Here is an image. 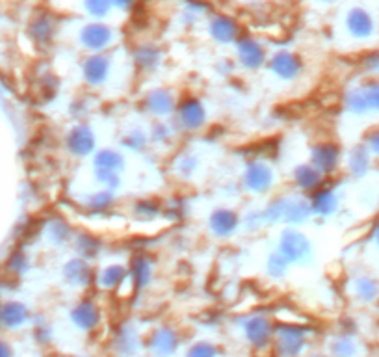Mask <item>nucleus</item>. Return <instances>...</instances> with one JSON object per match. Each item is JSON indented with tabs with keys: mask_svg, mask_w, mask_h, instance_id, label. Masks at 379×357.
I'll return each instance as SVG.
<instances>
[{
	"mask_svg": "<svg viewBox=\"0 0 379 357\" xmlns=\"http://www.w3.org/2000/svg\"><path fill=\"white\" fill-rule=\"evenodd\" d=\"M73 40L84 54H95V52L116 51L121 36L110 20L84 19L75 26Z\"/></svg>",
	"mask_w": 379,
	"mask_h": 357,
	"instance_id": "1",
	"label": "nucleus"
},
{
	"mask_svg": "<svg viewBox=\"0 0 379 357\" xmlns=\"http://www.w3.org/2000/svg\"><path fill=\"white\" fill-rule=\"evenodd\" d=\"M118 54L116 51L84 54L78 63V75L84 86L93 92H101L112 86L113 78L118 77Z\"/></svg>",
	"mask_w": 379,
	"mask_h": 357,
	"instance_id": "2",
	"label": "nucleus"
},
{
	"mask_svg": "<svg viewBox=\"0 0 379 357\" xmlns=\"http://www.w3.org/2000/svg\"><path fill=\"white\" fill-rule=\"evenodd\" d=\"M238 183H240L244 194L253 195V198L270 195L277 186L275 166L264 157L249 159L242 168Z\"/></svg>",
	"mask_w": 379,
	"mask_h": 357,
	"instance_id": "3",
	"label": "nucleus"
},
{
	"mask_svg": "<svg viewBox=\"0 0 379 357\" xmlns=\"http://www.w3.org/2000/svg\"><path fill=\"white\" fill-rule=\"evenodd\" d=\"M290 266H307L314 260V242L303 227H281L273 246Z\"/></svg>",
	"mask_w": 379,
	"mask_h": 357,
	"instance_id": "4",
	"label": "nucleus"
},
{
	"mask_svg": "<svg viewBox=\"0 0 379 357\" xmlns=\"http://www.w3.org/2000/svg\"><path fill=\"white\" fill-rule=\"evenodd\" d=\"M62 30L60 19L54 11L46 10V8H39L30 16L28 23H26V37L30 40V43L42 51H49L54 47Z\"/></svg>",
	"mask_w": 379,
	"mask_h": 357,
	"instance_id": "5",
	"label": "nucleus"
},
{
	"mask_svg": "<svg viewBox=\"0 0 379 357\" xmlns=\"http://www.w3.org/2000/svg\"><path fill=\"white\" fill-rule=\"evenodd\" d=\"M232 51H235L232 58L236 61V67L242 71L261 73L262 69H266L270 51H268L264 40L255 34L244 32L240 40L232 45Z\"/></svg>",
	"mask_w": 379,
	"mask_h": 357,
	"instance_id": "6",
	"label": "nucleus"
},
{
	"mask_svg": "<svg viewBox=\"0 0 379 357\" xmlns=\"http://www.w3.org/2000/svg\"><path fill=\"white\" fill-rule=\"evenodd\" d=\"M173 121L182 134H197L209 125V108L206 102L194 93H186L179 99Z\"/></svg>",
	"mask_w": 379,
	"mask_h": 357,
	"instance_id": "7",
	"label": "nucleus"
},
{
	"mask_svg": "<svg viewBox=\"0 0 379 357\" xmlns=\"http://www.w3.org/2000/svg\"><path fill=\"white\" fill-rule=\"evenodd\" d=\"M63 149L73 160L92 159L99 149V138L89 121H73L63 133Z\"/></svg>",
	"mask_w": 379,
	"mask_h": 357,
	"instance_id": "8",
	"label": "nucleus"
},
{
	"mask_svg": "<svg viewBox=\"0 0 379 357\" xmlns=\"http://www.w3.org/2000/svg\"><path fill=\"white\" fill-rule=\"evenodd\" d=\"M266 71L282 84H292V82H297L303 77L305 60L299 52L287 49V47H279L275 51H270Z\"/></svg>",
	"mask_w": 379,
	"mask_h": 357,
	"instance_id": "9",
	"label": "nucleus"
},
{
	"mask_svg": "<svg viewBox=\"0 0 379 357\" xmlns=\"http://www.w3.org/2000/svg\"><path fill=\"white\" fill-rule=\"evenodd\" d=\"M203 26L206 37L218 47H232L244 34L240 19L227 11H211Z\"/></svg>",
	"mask_w": 379,
	"mask_h": 357,
	"instance_id": "10",
	"label": "nucleus"
},
{
	"mask_svg": "<svg viewBox=\"0 0 379 357\" xmlns=\"http://www.w3.org/2000/svg\"><path fill=\"white\" fill-rule=\"evenodd\" d=\"M130 67L136 75L153 77L164 67L166 51L156 41H139L128 52Z\"/></svg>",
	"mask_w": 379,
	"mask_h": 357,
	"instance_id": "11",
	"label": "nucleus"
},
{
	"mask_svg": "<svg viewBox=\"0 0 379 357\" xmlns=\"http://www.w3.org/2000/svg\"><path fill=\"white\" fill-rule=\"evenodd\" d=\"M179 99V95L171 87L154 86L142 95L139 108L151 121L153 119H173Z\"/></svg>",
	"mask_w": 379,
	"mask_h": 357,
	"instance_id": "12",
	"label": "nucleus"
},
{
	"mask_svg": "<svg viewBox=\"0 0 379 357\" xmlns=\"http://www.w3.org/2000/svg\"><path fill=\"white\" fill-rule=\"evenodd\" d=\"M309 162L325 178H333L342 169L344 153L338 143L331 140H320L309 147Z\"/></svg>",
	"mask_w": 379,
	"mask_h": 357,
	"instance_id": "13",
	"label": "nucleus"
},
{
	"mask_svg": "<svg viewBox=\"0 0 379 357\" xmlns=\"http://www.w3.org/2000/svg\"><path fill=\"white\" fill-rule=\"evenodd\" d=\"M342 107L354 116L379 112V80H368L344 93Z\"/></svg>",
	"mask_w": 379,
	"mask_h": 357,
	"instance_id": "14",
	"label": "nucleus"
},
{
	"mask_svg": "<svg viewBox=\"0 0 379 357\" xmlns=\"http://www.w3.org/2000/svg\"><path fill=\"white\" fill-rule=\"evenodd\" d=\"M273 348L279 357H299L307 348V329L299 324L275 326Z\"/></svg>",
	"mask_w": 379,
	"mask_h": 357,
	"instance_id": "15",
	"label": "nucleus"
},
{
	"mask_svg": "<svg viewBox=\"0 0 379 357\" xmlns=\"http://www.w3.org/2000/svg\"><path fill=\"white\" fill-rule=\"evenodd\" d=\"M206 229L218 240H229L242 231V214L235 207L220 205L206 216Z\"/></svg>",
	"mask_w": 379,
	"mask_h": 357,
	"instance_id": "16",
	"label": "nucleus"
},
{
	"mask_svg": "<svg viewBox=\"0 0 379 357\" xmlns=\"http://www.w3.org/2000/svg\"><path fill=\"white\" fill-rule=\"evenodd\" d=\"M95 266L92 260L82 259L78 255H71L62 265V279L67 286L84 291L95 283Z\"/></svg>",
	"mask_w": 379,
	"mask_h": 357,
	"instance_id": "17",
	"label": "nucleus"
},
{
	"mask_svg": "<svg viewBox=\"0 0 379 357\" xmlns=\"http://www.w3.org/2000/svg\"><path fill=\"white\" fill-rule=\"evenodd\" d=\"M242 332L247 344H251L256 350H262L273 344L275 324L268 315H249L242 322Z\"/></svg>",
	"mask_w": 379,
	"mask_h": 357,
	"instance_id": "18",
	"label": "nucleus"
},
{
	"mask_svg": "<svg viewBox=\"0 0 379 357\" xmlns=\"http://www.w3.org/2000/svg\"><path fill=\"white\" fill-rule=\"evenodd\" d=\"M92 174L123 175L128 168L127 153L121 147H99L89 159Z\"/></svg>",
	"mask_w": 379,
	"mask_h": 357,
	"instance_id": "19",
	"label": "nucleus"
},
{
	"mask_svg": "<svg viewBox=\"0 0 379 357\" xmlns=\"http://www.w3.org/2000/svg\"><path fill=\"white\" fill-rule=\"evenodd\" d=\"M128 279L132 281L136 291H145L156 276V262L149 251H136L127 262Z\"/></svg>",
	"mask_w": 379,
	"mask_h": 357,
	"instance_id": "20",
	"label": "nucleus"
},
{
	"mask_svg": "<svg viewBox=\"0 0 379 357\" xmlns=\"http://www.w3.org/2000/svg\"><path fill=\"white\" fill-rule=\"evenodd\" d=\"M344 30L349 37L357 41L370 40L375 34V19L366 8L354 6L344 13Z\"/></svg>",
	"mask_w": 379,
	"mask_h": 357,
	"instance_id": "21",
	"label": "nucleus"
},
{
	"mask_svg": "<svg viewBox=\"0 0 379 357\" xmlns=\"http://www.w3.org/2000/svg\"><path fill=\"white\" fill-rule=\"evenodd\" d=\"M307 198L313 210V219H328L340 209V192L333 184H329V181Z\"/></svg>",
	"mask_w": 379,
	"mask_h": 357,
	"instance_id": "22",
	"label": "nucleus"
},
{
	"mask_svg": "<svg viewBox=\"0 0 379 357\" xmlns=\"http://www.w3.org/2000/svg\"><path fill=\"white\" fill-rule=\"evenodd\" d=\"M75 227L71 225V222L63 216H51L43 222L42 227V236L46 244L51 248H56V250H66V248H71V240L75 236Z\"/></svg>",
	"mask_w": 379,
	"mask_h": 357,
	"instance_id": "23",
	"label": "nucleus"
},
{
	"mask_svg": "<svg viewBox=\"0 0 379 357\" xmlns=\"http://www.w3.org/2000/svg\"><path fill=\"white\" fill-rule=\"evenodd\" d=\"M313 222V210L309 198L297 192L285 194V214H282V227H305Z\"/></svg>",
	"mask_w": 379,
	"mask_h": 357,
	"instance_id": "24",
	"label": "nucleus"
},
{
	"mask_svg": "<svg viewBox=\"0 0 379 357\" xmlns=\"http://www.w3.org/2000/svg\"><path fill=\"white\" fill-rule=\"evenodd\" d=\"M329 178L323 177L313 164L309 162H299L290 169V184H292L294 192L303 195H311L316 192L322 184L328 183Z\"/></svg>",
	"mask_w": 379,
	"mask_h": 357,
	"instance_id": "25",
	"label": "nucleus"
},
{
	"mask_svg": "<svg viewBox=\"0 0 379 357\" xmlns=\"http://www.w3.org/2000/svg\"><path fill=\"white\" fill-rule=\"evenodd\" d=\"M149 138H151V149H166L175 151L177 142L182 136L173 119H153L149 123Z\"/></svg>",
	"mask_w": 379,
	"mask_h": 357,
	"instance_id": "26",
	"label": "nucleus"
},
{
	"mask_svg": "<svg viewBox=\"0 0 379 357\" xmlns=\"http://www.w3.org/2000/svg\"><path fill=\"white\" fill-rule=\"evenodd\" d=\"M201 157L195 151H190V149H180V151H175L173 157H171V164H169V171L173 175L179 183H190L197 177V174L201 171Z\"/></svg>",
	"mask_w": 379,
	"mask_h": 357,
	"instance_id": "27",
	"label": "nucleus"
},
{
	"mask_svg": "<svg viewBox=\"0 0 379 357\" xmlns=\"http://www.w3.org/2000/svg\"><path fill=\"white\" fill-rule=\"evenodd\" d=\"M118 205V192L95 186L93 190L86 192L80 198V207L92 216H106L110 214Z\"/></svg>",
	"mask_w": 379,
	"mask_h": 357,
	"instance_id": "28",
	"label": "nucleus"
},
{
	"mask_svg": "<svg viewBox=\"0 0 379 357\" xmlns=\"http://www.w3.org/2000/svg\"><path fill=\"white\" fill-rule=\"evenodd\" d=\"M128 277V268L125 262H106L95 270V283L99 291L118 292V289Z\"/></svg>",
	"mask_w": 379,
	"mask_h": 357,
	"instance_id": "29",
	"label": "nucleus"
},
{
	"mask_svg": "<svg viewBox=\"0 0 379 357\" xmlns=\"http://www.w3.org/2000/svg\"><path fill=\"white\" fill-rule=\"evenodd\" d=\"M101 318H103V313H101L99 305L87 298L75 303L71 309L73 324L82 332H95L101 326Z\"/></svg>",
	"mask_w": 379,
	"mask_h": 357,
	"instance_id": "30",
	"label": "nucleus"
},
{
	"mask_svg": "<svg viewBox=\"0 0 379 357\" xmlns=\"http://www.w3.org/2000/svg\"><path fill=\"white\" fill-rule=\"evenodd\" d=\"M180 339L173 327H156L147 339V346L151 353L156 357H171L179 350Z\"/></svg>",
	"mask_w": 379,
	"mask_h": 357,
	"instance_id": "31",
	"label": "nucleus"
},
{
	"mask_svg": "<svg viewBox=\"0 0 379 357\" xmlns=\"http://www.w3.org/2000/svg\"><path fill=\"white\" fill-rule=\"evenodd\" d=\"M118 147H121L125 153L142 155L151 149V138H149V128L144 125H130L123 128L119 134Z\"/></svg>",
	"mask_w": 379,
	"mask_h": 357,
	"instance_id": "32",
	"label": "nucleus"
},
{
	"mask_svg": "<svg viewBox=\"0 0 379 357\" xmlns=\"http://www.w3.org/2000/svg\"><path fill=\"white\" fill-rule=\"evenodd\" d=\"M103 240L101 236L92 233L87 229H77L75 231V236L71 240V250L75 255L82 257L87 260H95L101 257L103 253Z\"/></svg>",
	"mask_w": 379,
	"mask_h": 357,
	"instance_id": "33",
	"label": "nucleus"
},
{
	"mask_svg": "<svg viewBox=\"0 0 379 357\" xmlns=\"http://www.w3.org/2000/svg\"><path fill=\"white\" fill-rule=\"evenodd\" d=\"M212 11L209 2L203 0H185L180 6L179 13H177V20L179 25L186 30H194L197 26L205 25V19Z\"/></svg>",
	"mask_w": 379,
	"mask_h": 357,
	"instance_id": "34",
	"label": "nucleus"
},
{
	"mask_svg": "<svg viewBox=\"0 0 379 357\" xmlns=\"http://www.w3.org/2000/svg\"><path fill=\"white\" fill-rule=\"evenodd\" d=\"M372 153L368 151V147L364 143H359L349 149L348 153L344 155L342 168L348 171L352 177L363 178L364 175L368 174L370 168H372Z\"/></svg>",
	"mask_w": 379,
	"mask_h": 357,
	"instance_id": "35",
	"label": "nucleus"
},
{
	"mask_svg": "<svg viewBox=\"0 0 379 357\" xmlns=\"http://www.w3.org/2000/svg\"><path fill=\"white\" fill-rule=\"evenodd\" d=\"M130 216L139 224H154L164 216V203L154 198L136 199L130 205Z\"/></svg>",
	"mask_w": 379,
	"mask_h": 357,
	"instance_id": "36",
	"label": "nucleus"
},
{
	"mask_svg": "<svg viewBox=\"0 0 379 357\" xmlns=\"http://www.w3.org/2000/svg\"><path fill=\"white\" fill-rule=\"evenodd\" d=\"M28 309L21 301H4L0 303V326L4 329H17L28 322Z\"/></svg>",
	"mask_w": 379,
	"mask_h": 357,
	"instance_id": "37",
	"label": "nucleus"
},
{
	"mask_svg": "<svg viewBox=\"0 0 379 357\" xmlns=\"http://www.w3.org/2000/svg\"><path fill=\"white\" fill-rule=\"evenodd\" d=\"M139 344H142L139 333L130 324H125V326L119 327L118 333H116V339H113V346H116V350L121 356H132V353H136Z\"/></svg>",
	"mask_w": 379,
	"mask_h": 357,
	"instance_id": "38",
	"label": "nucleus"
},
{
	"mask_svg": "<svg viewBox=\"0 0 379 357\" xmlns=\"http://www.w3.org/2000/svg\"><path fill=\"white\" fill-rule=\"evenodd\" d=\"M290 262H288L285 257L272 248V250L266 253V259H264V272H266V276L273 281H281L288 276V272H290Z\"/></svg>",
	"mask_w": 379,
	"mask_h": 357,
	"instance_id": "39",
	"label": "nucleus"
},
{
	"mask_svg": "<svg viewBox=\"0 0 379 357\" xmlns=\"http://www.w3.org/2000/svg\"><path fill=\"white\" fill-rule=\"evenodd\" d=\"M78 4L86 19L110 20L113 13L112 0H78Z\"/></svg>",
	"mask_w": 379,
	"mask_h": 357,
	"instance_id": "40",
	"label": "nucleus"
},
{
	"mask_svg": "<svg viewBox=\"0 0 379 357\" xmlns=\"http://www.w3.org/2000/svg\"><path fill=\"white\" fill-rule=\"evenodd\" d=\"M268 229L266 222H264V216H262L261 207H255V209L246 210L242 214V231L247 233V235H259L261 231Z\"/></svg>",
	"mask_w": 379,
	"mask_h": 357,
	"instance_id": "41",
	"label": "nucleus"
},
{
	"mask_svg": "<svg viewBox=\"0 0 379 357\" xmlns=\"http://www.w3.org/2000/svg\"><path fill=\"white\" fill-rule=\"evenodd\" d=\"M354 292L361 301H374L379 296L378 281L368 276H361L354 279Z\"/></svg>",
	"mask_w": 379,
	"mask_h": 357,
	"instance_id": "42",
	"label": "nucleus"
},
{
	"mask_svg": "<svg viewBox=\"0 0 379 357\" xmlns=\"http://www.w3.org/2000/svg\"><path fill=\"white\" fill-rule=\"evenodd\" d=\"M93 102L92 99L86 97V95H78V97L73 99L67 107V114L73 121H87V118L92 116Z\"/></svg>",
	"mask_w": 379,
	"mask_h": 357,
	"instance_id": "43",
	"label": "nucleus"
},
{
	"mask_svg": "<svg viewBox=\"0 0 379 357\" xmlns=\"http://www.w3.org/2000/svg\"><path fill=\"white\" fill-rule=\"evenodd\" d=\"M30 266H32L30 255H28L25 250H15L10 255V259H8L6 268H8L11 274H15V276H23V274H26V272L30 270Z\"/></svg>",
	"mask_w": 379,
	"mask_h": 357,
	"instance_id": "44",
	"label": "nucleus"
},
{
	"mask_svg": "<svg viewBox=\"0 0 379 357\" xmlns=\"http://www.w3.org/2000/svg\"><path fill=\"white\" fill-rule=\"evenodd\" d=\"M331 353L335 357H355L357 353V344L352 337H337L333 342H331Z\"/></svg>",
	"mask_w": 379,
	"mask_h": 357,
	"instance_id": "45",
	"label": "nucleus"
},
{
	"mask_svg": "<svg viewBox=\"0 0 379 357\" xmlns=\"http://www.w3.org/2000/svg\"><path fill=\"white\" fill-rule=\"evenodd\" d=\"M93 183L95 186H101V188L112 190V192H118L123 188V175L118 174H92Z\"/></svg>",
	"mask_w": 379,
	"mask_h": 357,
	"instance_id": "46",
	"label": "nucleus"
},
{
	"mask_svg": "<svg viewBox=\"0 0 379 357\" xmlns=\"http://www.w3.org/2000/svg\"><path fill=\"white\" fill-rule=\"evenodd\" d=\"M186 357H218V348L212 342L199 341L188 348Z\"/></svg>",
	"mask_w": 379,
	"mask_h": 357,
	"instance_id": "47",
	"label": "nucleus"
},
{
	"mask_svg": "<svg viewBox=\"0 0 379 357\" xmlns=\"http://www.w3.org/2000/svg\"><path fill=\"white\" fill-rule=\"evenodd\" d=\"M361 67H363V71L368 73V75H379V51L366 52V54L361 58Z\"/></svg>",
	"mask_w": 379,
	"mask_h": 357,
	"instance_id": "48",
	"label": "nucleus"
},
{
	"mask_svg": "<svg viewBox=\"0 0 379 357\" xmlns=\"http://www.w3.org/2000/svg\"><path fill=\"white\" fill-rule=\"evenodd\" d=\"M186 203L180 198H171L168 203H164V214H175V218H180V214H185Z\"/></svg>",
	"mask_w": 379,
	"mask_h": 357,
	"instance_id": "49",
	"label": "nucleus"
},
{
	"mask_svg": "<svg viewBox=\"0 0 379 357\" xmlns=\"http://www.w3.org/2000/svg\"><path fill=\"white\" fill-rule=\"evenodd\" d=\"M138 4H139V0H112L113 13L118 11V13H123V16L132 13V11L138 8Z\"/></svg>",
	"mask_w": 379,
	"mask_h": 357,
	"instance_id": "50",
	"label": "nucleus"
},
{
	"mask_svg": "<svg viewBox=\"0 0 379 357\" xmlns=\"http://www.w3.org/2000/svg\"><path fill=\"white\" fill-rule=\"evenodd\" d=\"M236 69V61L235 58H221L218 63H216V71L220 73V75H223V77H231L232 73H235Z\"/></svg>",
	"mask_w": 379,
	"mask_h": 357,
	"instance_id": "51",
	"label": "nucleus"
},
{
	"mask_svg": "<svg viewBox=\"0 0 379 357\" xmlns=\"http://www.w3.org/2000/svg\"><path fill=\"white\" fill-rule=\"evenodd\" d=\"M364 145L368 147V151L372 153V157L379 159V131H372V133L366 136V142Z\"/></svg>",
	"mask_w": 379,
	"mask_h": 357,
	"instance_id": "52",
	"label": "nucleus"
},
{
	"mask_svg": "<svg viewBox=\"0 0 379 357\" xmlns=\"http://www.w3.org/2000/svg\"><path fill=\"white\" fill-rule=\"evenodd\" d=\"M314 6H322V8H329V6H335L338 0H311Z\"/></svg>",
	"mask_w": 379,
	"mask_h": 357,
	"instance_id": "53",
	"label": "nucleus"
},
{
	"mask_svg": "<svg viewBox=\"0 0 379 357\" xmlns=\"http://www.w3.org/2000/svg\"><path fill=\"white\" fill-rule=\"evenodd\" d=\"M0 357H11V350L6 342H0Z\"/></svg>",
	"mask_w": 379,
	"mask_h": 357,
	"instance_id": "54",
	"label": "nucleus"
},
{
	"mask_svg": "<svg viewBox=\"0 0 379 357\" xmlns=\"http://www.w3.org/2000/svg\"><path fill=\"white\" fill-rule=\"evenodd\" d=\"M372 238H374L375 246L379 248V218H378V222H375V225H374V235H372Z\"/></svg>",
	"mask_w": 379,
	"mask_h": 357,
	"instance_id": "55",
	"label": "nucleus"
}]
</instances>
